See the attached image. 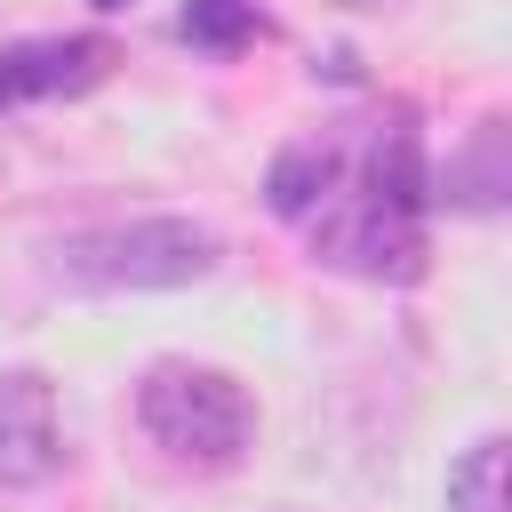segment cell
Instances as JSON below:
<instances>
[{
  "label": "cell",
  "instance_id": "obj_1",
  "mask_svg": "<svg viewBox=\"0 0 512 512\" xmlns=\"http://www.w3.org/2000/svg\"><path fill=\"white\" fill-rule=\"evenodd\" d=\"M424 208H432V168H424L416 112L384 104L376 120L336 128V176L296 216V232H304L312 264L400 288L424 272Z\"/></svg>",
  "mask_w": 512,
  "mask_h": 512
},
{
  "label": "cell",
  "instance_id": "obj_2",
  "mask_svg": "<svg viewBox=\"0 0 512 512\" xmlns=\"http://www.w3.org/2000/svg\"><path fill=\"white\" fill-rule=\"evenodd\" d=\"M136 424L184 472H232L256 448V400H248V384L232 368H208V360H160V368H144Z\"/></svg>",
  "mask_w": 512,
  "mask_h": 512
},
{
  "label": "cell",
  "instance_id": "obj_3",
  "mask_svg": "<svg viewBox=\"0 0 512 512\" xmlns=\"http://www.w3.org/2000/svg\"><path fill=\"white\" fill-rule=\"evenodd\" d=\"M224 264V240L192 216H128L88 224L56 240V280L80 296H144V288H192Z\"/></svg>",
  "mask_w": 512,
  "mask_h": 512
},
{
  "label": "cell",
  "instance_id": "obj_4",
  "mask_svg": "<svg viewBox=\"0 0 512 512\" xmlns=\"http://www.w3.org/2000/svg\"><path fill=\"white\" fill-rule=\"evenodd\" d=\"M64 472V416L40 368H0V496L48 488Z\"/></svg>",
  "mask_w": 512,
  "mask_h": 512
},
{
  "label": "cell",
  "instance_id": "obj_5",
  "mask_svg": "<svg viewBox=\"0 0 512 512\" xmlns=\"http://www.w3.org/2000/svg\"><path fill=\"white\" fill-rule=\"evenodd\" d=\"M112 64H120V48H112L104 32L16 40V48H0V112H16V104H48V96H88Z\"/></svg>",
  "mask_w": 512,
  "mask_h": 512
},
{
  "label": "cell",
  "instance_id": "obj_6",
  "mask_svg": "<svg viewBox=\"0 0 512 512\" xmlns=\"http://www.w3.org/2000/svg\"><path fill=\"white\" fill-rule=\"evenodd\" d=\"M176 32H184L200 56H240V48L264 32V16H256V0H184Z\"/></svg>",
  "mask_w": 512,
  "mask_h": 512
},
{
  "label": "cell",
  "instance_id": "obj_7",
  "mask_svg": "<svg viewBox=\"0 0 512 512\" xmlns=\"http://www.w3.org/2000/svg\"><path fill=\"white\" fill-rule=\"evenodd\" d=\"M448 512H512L504 504V432H480L448 464Z\"/></svg>",
  "mask_w": 512,
  "mask_h": 512
},
{
  "label": "cell",
  "instance_id": "obj_8",
  "mask_svg": "<svg viewBox=\"0 0 512 512\" xmlns=\"http://www.w3.org/2000/svg\"><path fill=\"white\" fill-rule=\"evenodd\" d=\"M496 152H504V120H480V136H472V160H448V200H464V208H496L504 200V168H496Z\"/></svg>",
  "mask_w": 512,
  "mask_h": 512
},
{
  "label": "cell",
  "instance_id": "obj_9",
  "mask_svg": "<svg viewBox=\"0 0 512 512\" xmlns=\"http://www.w3.org/2000/svg\"><path fill=\"white\" fill-rule=\"evenodd\" d=\"M336 8H368L376 16V8H408V0H336Z\"/></svg>",
  "mask_w": 512,
  "mask_h": 512
},
{
  "label": "cell",
  "instance_id": "obj_10",
  "mask_svg": "<svg viewBox=\"0 0 512 512\" xmlns=\"http://www.w3.org/2000/svg\"><path fill=\"white\" fill-rule=\"evenodd\" d=\"M88 8H136V0H88Z\"/></svg>",
  "mask_w": 512,
  "mask_h": 512
}]
</instances>
